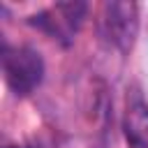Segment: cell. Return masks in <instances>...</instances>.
<instances>
[{
	"label": "cell",
	"instance_id": "1",
	"mask_svg": "<svg viewBox=\"0 0 148 148\" xmlns=\"http://www.w3.org/2000/svg\"><path fill=\"white\" fill-rule=\"evenodd\" d=\"M2 69L7 86L18 95H30L44 79L42 56L30 46H5Z\"/></svg>",
	"mask_w": 148,
	"mask_h": 148
},
{
	"label": "cell",
	"instance_id": "2",
	"mask_svg": "<svg viewBox=\"0 0 148 148\" xmlns=\"http://www.w3.org/2000/svg\"><path fill=\"white\" fill-rule=\"evenodd\" d=\"M97 28L102 39L118 49L130 51L139 30V14L134 2H104L97 16Z\"/></svg>",
	"mask_w": 148,
	"mask_h": 148
},
{
	"label": "cell",
	"instance_id": "3",
	"mask_svg": "<svg viewBox=\"0 0 148 148\" xmlns=\"http://www.w3.org/2000/svg\"><path fill=\"white\" fill-rule=\"evenodd\" d=\"M86 12H88V5L86 2H58V5L49 7L46 12L32 16L30 23L37 25V28H42L51 37H58L62 42H69L74 37V32L79 30Z\"/></svg>",
	"mask_w": 148,
	"mask_h": 148
},
{
	"label": "cell",
	"instance_id": "4",
	"mask_svg": "<svg viewBox=\"0 0 148 148\" xmlns=\"http://www.w3.org/2000/svg\"><path fill=\"white\" fill-rule=\"evenodd\" d=\"M123 132L130 148H148V106L141 99L127 104L123 116Z\"/></svg>",
	"mask_w": 148,
	"mask_h": 148
},
{
	"label": "cell",
	"instance_id": "5",
	"mask_svg": "<svg viewBox=\"0 0 148 148\" xmlns=\"http://www.w3.org/2000/svg\"><path fill=\"white\" fill-rule=\"evenodd\" d=\"M5 148H18V146H5Z\"/></svg>",
	"mask_w": 148,
	"mask_h": 148
}]
</instances>
